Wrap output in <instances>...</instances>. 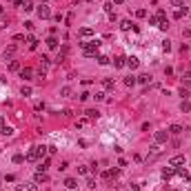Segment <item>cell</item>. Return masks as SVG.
<instances>
[{
    "label": "cell",
    "instance_id": "1",
    "mask_svg": "<svg viewBox=\"0 0 191 191\" xmlns=\"http://www.w3.org/2000/svg\"><path fill=\"white\" fill-rule=\"evenodd\" d=\"M80 47H82V51H85V56H89V58H91V56H96L98 53V49H100V40H87V42H80Z\"/></svg>",
    "mask_w": 191,
    "mask_h": 191
},
{
    "label": "cell",
    "instance_id": "2",
    "mask_svg": "<svg viewBox=\"0 0 191 191\" xmlns=\"http://www.w3.org/2000/svg\"><path fill=\"white\" fill-rule=\"evenodd\" d=\"M38 16H40L42 20H47L49 16H51V9H49V5L47 2H42V5H38Z\"/></svg>",
    "mask_w": 191,
    "mask_h": 191
},
{
    "label": "cell",
    "instance_id": "3",
    "mask_svg": "<svg viewBox=\"0 0 191 191\" xmlns=\"http://www.w3.org/2000/svg\"><path fill=\"white\" fill-rule=\"evenodd\" d=\"M153 140H156V144L167 142V140H169V131H156L153 133Z\"/></svg>",
    "mask_w": 191,
    "mask_h": 191
},
{
    "label": "cell",
    "instance_id": "4",
    "mask_svg": "<svg viewBox=\"0 0 191 191\" xmlns=\"http://www.w3.org/2000/svg\"><path fill=\"white\" fill-rule=\"evenodd\" d=\"M38 158H40V153H38V147H31L29 151H27V156H25V160H29V162H36Z\"/></svg>",
    "mask_w": 191,
    "mask_h": 191
},
{
    "label": "cell",
    "instance_id": "5",
    "mask_svg": "<svg viewBox=\"0 0 191 191\" xmlns=\"http://www.w3.org/2000/svg\"><path fill=\"white\" fill-rule=\"evenodd\" d=\"M33 182H36V184L49 182V176H47V171H38V173H36V178H33Z\"/></svg>",
    "mask_w": 191,
    "mask_h": 191
},
{
    "label": "cell",
    "instance_id": "6",
    "mask_svg": "<svg viewBox=\"0 0 191 191\" xmlns=\"http://www.w3.org/2000/svg\"><path fill=\"white\" fill-rule=\"evenodd\" d=\"M127 60V67H129V69H138V67H140V60L136 58V56H129V58H125Z\"/></svg>",
    "mask_w": 191,
    "mask_h": 191
},
{
    "label": "cell",
    "instance_id": "7",
    "mask_svg": "<svg viewBox=\"0 0 191 191\" xmlns=\"http://www.w3.org/2000/svg\"><path fill=\"white\" fill-rule=\"evenodd\" d=\"M18 191H38L36 182H25V184H18Z\"/></svg>",
    "mask_w": 191,
    "mask_h": 191
},
{
    "label": "cell",
    "instance_id": "8",
    "mask_svg": "<svg viewBox=\"0 0 191 191\" xmlns=\"http://www.w3.org/2000/svg\"><path fill=\"white\" fill-rule=\"evenodd\" d=\"M180 165H184V156H173L169 160V167H180Z\"/></svg>",
    "mask_w": 191,
    "mask_h": 191
},
{
    "label": "cell",
    "instance_id": "9",
    "mask_svg": "<svg viewBox=\"0 0 191 191\" xmlns=\"http://www.w3.org/2000/svg\"><path fill=\"white\" fill-rule=\"evenodd\" d=\"M118 173H120L118 169H107V171H102V178L105 180H111V178H118Z\"/></svg>",
    "mask_w": 191,
    "mask_h": 191
},
{
    "label": "cell",
    "instance_id": "10",
    "mask_svg": "<svg viewBox=\"0 0 191 191\" xmlns=\"http://www.w3.org/2000/svg\"><path fill=\"white\" fill-rule=\"evenodd\" d=\"M47 47L49 49H58V38H56V36H49L47 38Z\"/></svg>",
    "mask_w": 191,
    "mask_h": 191
},
{
    "label": "cell",
    "instance_id": "11",
    "mask_svg": "<svg viewBox=\"0 0 191 191\" xmlns=\"http://www.w3.org/2000/svg\"><path fill=\"white\" fill-rule=\"evenodd\" d=\"M27 47H29L31 51H33V49H38V38H33V36H29V38H27Z\"/></svg>",
    "mask_w": 191,
    "mask_h": 191
},
{
    "label": "cell",
    "instance_id": "12",
    "mask_svg": "<svg viewBox=\"0 0 191 191\" xmlns=\"http://www.w3.org/2000/svg\"><path fill=\"white\" fill-rule=\"evenodd\" d=\"M114 67H118V69H122V67H127V60L122 58V56H118V58H114Z\"/></svg>",
    "mask_w": 191,
    "mask_h": 191
},
{
    "label": "cell",
    "instance_id": "13",
    "mask_svg": "<svg viewBox=\"0 0 191 191\" xmlns=\"http://www.w3.org/2000/svg\"><path fill=\"white\" fill-rule=\"evenodd\" d=\"M31 76H33V69H29V67H25V69H20V78H25V80H29Z\"/></svg>",
    "mask_w": 191,
    "mask_h": 191
},
{
    "label": "cell",
    "instance_id": "14",
    "mask_svg": "<svg viewBox=\"0 0 191 191\" xmlns=\"http://www.w3.org/2000/svg\"><path fill=\"white\" fill-rule=\"evenodd\" d=\"M65 187L69 189V191L76 189V187H78V180H76V178H67V180H65Z\"/></svg>",
    "mask_w": 191,
    "mask_h": 191
},
{
    "label": "cell",
    "instance_id": "15",
    "mask_svg": "<svg viewBox=\"0 0 191 191\" xmlns=\"http://www.w3.org/2000/svg\"><path fill=\"white\" fill-rule=\"evenodd\" d=\"M173 173H176V169H173V167H167V169H162V178H165V180H169Z\"/></svg>",
    "mask_w": 191,
    "mask_h": 191
},
{
    "label": "cell",
    "instance_id": "16",
    "mask_svg": "<svg viewBox=\"0 0 191 191\" xmlns=\"http://www.w3.org/2000/svg\"><path fill=\"white\" fill-rule=\"evenodd\" d=\"M80 36H82V38H93V29H89V27H82V29H80Z\"/></svg>",
    "mask_w": 191,
    "mask_h": 191
},
{
    "label": "cell",
    "instance_id": "17",
    "mask_svg": "<svg viewBox=\"0 0 191 191\" xmlns=\"http://www.w3.org/2000/svg\"><path fill=\"white\" fill-rule=\"evenodd\" d=\"M85 114H87L89 120H93V118H98V116H100V111H98V109H87Z\"/></svg>",
    "mask_w": 191,
    "mask_h": 191
},
{
    "label": "cell",
    "instance_id": "18",
    "mask_svg": "<svg viewBox=\"0 0 191 191\" xmlns=\"http://www.w3.org/2000/svg\"><path fill=\"white\" fill-rule=\"evenodd\" d=\"M169 133H171V136H178V133H182V127L180 125H171L169 127Z\"/></svg>",
    "mask_w": 191,
    "mask_h": 191
},
{
    "label": "cell",
    "instance_id": "19",
    "mask_svg": "<svg viewBox=\"0 0 191 191\" xmlns=\"http://www.w3.org/2000/svg\"><path fill=\"white\" fill-rule=\"evenodd\" d=\"M180 111H182V114L191 111V102H189V100H182V102H180Z\"/></svg>",
    "mask_w": 191,
    "mask_h": 191
},
{
    "label": "cell",
    "instance_id": "20",
    "mask_svg": "<svg viewBox=\"0 0 191 191\" xmlns=\"http://www.w3.org/2000/svg\"><path fill=\"white\" fill-rule=\"evenodd\" d=\"M0 133H2V136H14V129L7 127V125H2L0 127Z\"/></svg>",
    "mask_w": 191,
    "mask_h": 191
},
{
    "label": "cell",
    "instance_id": "21",
    "mask_svg": "<svg viewBox=\"0 0 191 191\" xmlns=\"http://www.w3.org/2000/svg\"><path fill=\"white\" fill-rule=\"evenodd\" d=\"M158 156H160V147H158V144H153V147H151V156H149V160L158 158Z\"/></svg>",
    "mask_w": 191,
    "mask_h": 191
},
{
    "label": "cell",
    "instance_id": "22",
    "mask_svg": "<svg viewBox=\"0 0 191 191\" xmlns=\"http://www.w3.org/2000/svg\"><path fill=\"white\" fill-rule=\"evenodd\" d=\"M49 165H51V160L44 158V160L40 162V167H38V171H47V169H49Z\"/></svg>",
    "mask_w": 191,
    "mask_h": 191
},
{
    "label": "cell",
    "instance_id": "23",
    "mask_svg": "<svg viewBox=\"0 0 191 191\" xmlns=\"http://www.w3.org/2000/svg\"><path fill=\"white\" fill-rule=\"evenodd\" d=\"M9 71H20V62L18 60H9Z\"/></svg>",
    "mask_w": 191,
    "mask_h": 191
},
{
    "label": "cell",
    "instance_id": "24",
    "mask_svg": "<svg viewBox=\"0 0 191 191\" xmlns=\"http://www.w3.org/2000/svg\"><path fill=\"white\" fill-rule=\"evenodd\" d=\"M176 171H178V176H180L182 180H191V176H189V171H187V169H176Z\"/></svg>",
    "mask_w": 191,
    "mask_h": 191
},
{
    "label": "cell",
    "instance_id": "25",
    "mask_svg": "<svg viewBox=\"0 0 191 191\" xmlns=\"http://www.w3.org/2000/svg\"><path fill=\"white\" fill-rule=\"evenodd\" d=\"M131 27H133V22H131V20H122V22H120V29H122V31L131 29Z\"/></svg>",
    "mask_w": 191,
    "mask_h": 191
},
{
    "label": "cell",
    "instance_id": "26",
    "mask_svg": "<svg viewBox=\"0 0 191 191\" xmlns=\"http://www.w3.org/2000/svg\"><path fill=\"white\" fill-rule=\"evenodd\" d=\"M184 14H187V7H182V9H176V14H173V18H176V20H180V18H182Z\"/></svg>",
    "mask_w": 191,
    "mask_h": 191
},
{
    "label": "cell",
    "instance_id": "27",
    "mask_svg": "<svg viewBox=\"0 0 191 191\" xmlns=\"http://www.w3.org/2000/svg\"><path fill=\"white\" fill-rule=\"evenodd\" d=\"M87 125H89V118H80V120L76 122V127H78V129H85Z\"/></svg>",
    "mask_w": 191,
    "mask_h": 191
},
{
    "label": "cell",
    "instance_id": "28",
    "mask_svg": "<svg viewBox=\"0 0 191 191\" xmlns=\"http://www.w3.org/2000/svg\"><path fill=\"white\" fill-rule=\"evenodd\" d=\"M180 80L184 82V85H191V71H184V74H182V78H180Z\"/></svg>",
    "mask_w": 191,
    "mask_h": 191
},
{
    "label": "cell",
    "instance_id": "29",
    "mask_svg": "<svg viewBox=\"0 0 191 191\" xmlns=\"http://www.w3.org/2000/svg\"><path fill=\"white\" fill-rule=\"evenodd\" d=\"M136 82H138V78H133V76L125 78V85H127V87H133V85H136Z\"/></svg>",
    "mask_w": 191,
    "mask_h": 191
},
{
    "label": "cell",
    "instance_id": "30",
    "mask_svg": "<svg viewBox=\"0 0 191 191\" xmlns=\"http://www.w3.org/2000/svg\"><path fill=\"white\" fill-rule=\"evenodd\" d=\"M20 7L25 9V11H31V9H33V2H31V0H25V2H22Z\"/></svg>",
    "mask_w": 191,
    "mask_h": 191
},
{
    "label": "cell",
    "instance_id": "31",
    "mask_svg": "<svg viewBox=\"0 0 191 191\" xmlns=\"http://www.w3.org/2000/svg\"><path fill=\"white\" fill-rule=\"evenodd\" d=\"M60 96H62V98H69L71 96V87H62L60 89Z\"/></svg>",
    "mask_w": 191,
    "mask_h": 191
},
{
    "label": "cell",
    "instance_id": "32",
    "mask_svg": "<svg viewBox=\"0 0 191 191\" xmlns=\"http://www.w3.org/2000/svg\"><path fill=\"white\" fill-rule=\"evenodd\" d=\"M20 93H22V96H31V87H29V85H22Z\"/></svg>",
    "mask_w": 191,
    "mask_h": 191
},
{
    "label": "cell",
    "instance_id": "33",
    "mask_svg": "<svg viewBox=\"0 0 191 191\" xmlns=\"http://www.w3.org/2000/svg\"><path fill=\"white\" fill-rule=\"evenodd\" d=\"M102 87H105V89H114V80H109V78L102 80Z\"/></svg>",
    "mask_w": 191,
    "mask_h": 191
},
{
    "label": "cell",
    "instance_id": "34",
    "mask_svg": "<svg viewBox=\"0 0 191 191\" xmlns=\"http://www.w3.org/2000/svg\"><path fill=\"white\" fill-rule=\"evenodd\" d=\"M171 7H178V9H182V7H184V2H182V0H171Z\"/></svg>",
    "mask_w": 191,
    "mask_h": 191
},
{
    "label": "cell",
    "instance_id": "35",
    "mask_svg": "<svg viewBox=\"0 0 191 191\" xmlns=\"http://www.w3.org/2000/svg\"><path fill=\"white\" fill-rule=\"evenodd\" d=\"M98 62L105 67V65H109V58H107V56H98Z\"/></svg>",
    "mask_w": 191,
    "mask_h": 191
},
{
    "label": "cell",
    "instance_id": "36",
    "mask_svg": "<svg viewBox=\"0 0 191 191\" xmlns=\"http://www.w3.org/2000/svg\"><path fill=\"white\" fill-rule=\"evenodd\" d=\"M89 171H91V169H89V167H85V165H82V167H78V173H82V176H87Z\"/></svg>",
    "mask_w": 191,
    "mask_h": 191
},
{
    "label": "cell",
    "instance_id": "37",
    "mask_svg": "<svg viewBox=\"0 0 191 191\" xmlns=\"http://www.w3.org/2000/svg\"><path fill=\"white\" fill-rule=\"evenodd\" d=\"M22 160H25V156H22V153H16V156H14V162H16V165H20Z\"/></svg>",
    "mask_w": 191,
    "mask_h": 191
},
{
    "label": "cell",
    "instance_id": "38",
    "mask_svg": "<svg viewBox=\"0 0 191 191\" xmlns=\"http://www.w3.org/2000/svg\"><path fill=\"white\" fill-rule=\"evenodd\" d=\"M138 82H140V85H147V82H149V76H138Z\"/></svg>",
    "mask_w": 191,
    "mask_h": 191
},
{
    "label": "cell",
    "instance_id": "39",
    "mask_svg": "<svg viewBox=\"0 0 191 191\" xmlns=\"http://www.w3.org/2000/svg\"><path fill=\"white\" fill-rule=\"evenodd\" d=\"M14 51H16V44H9V47H7V51H5V53H7V58H9V56L14 53Z\"/></svg>",
    "mask_w": 191,
    "mask_h": 191
},
{
    "label": "cell",
    "instance_id": "40",
    "mask_svg": "<svg viewBox=\"0 0 191 191\" xmlns=\"http://www.w3.org/2000/svg\"><path fill=\"white\" fill-rule=\"evenodd\" d=\"M7 27H9V22L5 20V18H0V31H2V29H7Z\"/></svg>",
    "mask_w": 191,
    "mask_h": 191
},
{
    "label": "cell",
    "instance_id": "41",
    "mask_svg": "<svg viewBox=\"0 0 191 191\" xmlns=\"http://www.w3.org/2000/svg\"><path fill=\"white\" fill-rule=\"evenodd\" d=\"M149 25H160V20H158V16H151V18H149Z\"/></svg>",
    "mask_w": 191,
    "mask_h": 191
},
{
    "label": "cell",
    "instance_id": "42",
    "mask_svg": "<svg viewBox=\"0 0 191 191\" xmlns=\"http://www.w3.org/2000/svg\"><path fill=\"white\" fill-rule=\"evenodd\" d=\"M162 49H165V51H171V42L165 40V42H162Z\"/></svg>",
    "mask_w": 191,
    "mask_h": 191
},
{
    "label": "cell",
    "instance_id": "43",
    "mask_svg": "<svg viewBox=\"0 0 191 191\" xmlns=\"http://www.w3.org/2000/svg\"><path fill=\"white\" fill-rule=\"evenodd\" d=\"M93 98H96V100H105V93H102V91H96Z\"/></svg>",
    "mask_w": 191,
    "mask_h": 191
},
{
    "label": "cell",
    "instance_id": "44",
    "mask_svg": "<svg viewBox=\"0 0 191 191\" xmlns=\"http://www.w3.org/2000/svg\"><path fill=\"white\" fill-rule=\"evenodd\" d=\"M33 109H36V111H42L44 109V102H36V105H33Z\"/></svg>",
    "mask_w": 191,
    "mask_h": 191
},
{
    "label": "cell",
    "instance_id": "45",
    "mask_svg": "<svg viewBox=\"0 0 191 191\" xmlns=\"http://www.w3.org/2000/svg\"><path fill=\"white\" fill-rule=\"evenodd\" d=\"M136 16H138V18H144V16H147V11H144V9H138Z\"/></svg>",
    "mask_w": 191,
    "mask_h": 191
},
{
    "label": "cell",
    "instance_id": "46",
    "mask_svg": "<svg viewBox=\"0 0 191 191\" xmlns=\"http://www.w3.org/2000/svg\"><path fill=\"white\" fill-rule=\"evenodd\" d=\"M158 27H160V29H162V31H167V27H169V22H167V20H162V22H160V25H158Z\"/></svg>",
    "mask_w": 191,
    "mask_h": 191
},
{
    "label": "cell",
    "instance_id": "47",
    "mask_svg": "<svg viewBox=\"0 0 191 191\" xmlns=\"http://www.w3.org/2000/svg\"><path fill=\"white\" fill-rule=\"evenodd\" d=\"M180 96H182V98H184V100H187V98H189V91H187V89H184V87H182V89H180Z\"/></svg>",
    "mask_w": 191,
    "mask_h": 191
},
{
    "label": "cell",
    "instance_id": "48",
    "mask_svg": "<svg viewBox=\"0 0 191 191\" xmlns=\"http://www.w3.org/2000/svg\"><path fill=\"white\" fill-rule=\"evenodd\" d=\"M87 187H89V189L96 187V180H93V178H89V180H87Z\"/></svg>",
    "mask_w": 191,
    "mask_h": 191
},
{
    "label": "cell",
    "instance_id": "49",
    "mask_svg": "<svg viewBox=\"0 0 191 191\" xmlns=\"http://www.w3.org/2000/svg\"><path fill=\"white\" fill-rule=\"evenodd\" d=\"M38 153H40V158H42V156L47 153V147H38Z\"/></svg>",
    "mask_w": 191,
    "mask_h": 191
},
{
    "label": "cell",
    "instance_id": "50",
    "mask_svg": "<svg viewBox=\"0 0 191 191\" xmlns=\"http://www.w3.org/2000/svg\"><path fill=\"white\" fill-rule=\"evenodd\" d=\"M2 125H5V118H2V116H0V127H2Z\"/></svg>",
    "mask_w": 191,
    "mask_h": 191
},
{
    "label": "cell",
    "instance_id": "51",
    "mask_svg": "<svg viewBox=\"0 0 191 191\" xmlns=\"http://www.w3.org/2000/svg\"><path fill=\"white\" fill-rule=\"evenodd\" d=\"M2 11H5V7H2V5H0V16H2Z\"/></svg>",
    "mask_w": 191,
    "mask_h": 191
},
{
    "label": "cell",
    "instance_id": "52",
    "mask_svg": "<svg viewBox=\"0 0 191 191\" xmlns=\"http://www.w3.org/2000/svg\"><path fill=\"white\" fill-rule=\"evenodd\" d=\"M114 2H116V5H122V0H114Z\"/></svg>",
    "mask_w": 191,
    "mask_h": 191
}]
</instances>
